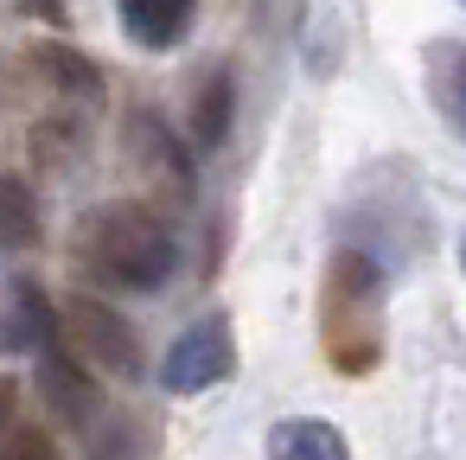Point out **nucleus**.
<instances>
[{"label":"nucleus","mask_w":466,"mask_h":460,"mask_svg":"<svg viewBox=\"0 0 466 460\" xmlns=\"http://www.w3.org/2000/svg\"><path fill=\"white\" fill-rule=\"evenodd\" d=\"M230 71H211L205 84H198V97H192V141L198 148H218L224 135H230Z\"/></svg>","instance_id":"obj_13"},{"label":"nucleus","mask_w":466,"mask_h":460,"mask_svg":"<svg viewBox=\"0 0 466 460\" xmlns=\"http://www.w3.org/2000/svg\"><path fill=\"white\" fill-rule=\"evenodd\" d=\"M268 460H351L345 434L319 415H288L268 428Z\"/></svg>","instance_id":"obj_8"},{"label":"nucleus","mask_w":466,"mask_h":460,"mask_svg":"<svg viewBox=\"0 0 466 460\" xmlns=\"http://www.w3.org/2000/svg\"><path fill=\"white\" fill-rule=\"evenodd\" d=\"M65 332H71V352H77L90 371H103V377L135 383L141 364H147L135 326H128L109 301H96V294H71V301H65Z\"/></svg>","instance_id":"obj_3"},{"label":"nucleus","mask_w":466,"mask_h":460,"mask_svg":"<svg viewBox=\"0 0 466 460\" xmlns=\"http://www.w3.org/2000/svg\"><path fill=\"white\" fill-rule=\"evenodd\" d=\"M39 358V396H46V409H52V422H65V428H96V415H103V383H96V371L71 352V345H39L33 352Z\"/></svg>","instance_id":"obj_5"},{"label":"nucleus","mask_w":466,"mask_h":460,"mask_svg":"<svg viewBox=\"0 0 466 460\" xmlns=\"http://www.w3.org/2000/svg\"><path fill=\"white\" fill-rule=\"evenodd\" d=\"M460 262H466V237H460Z\"/></svg>","instance_id":"obj_17"},{"label":"nucleus","mask_w":466,"mask_h":460,"mask_svg":"<svg viewBox=\"0 0 466 460\" xmlns=\"http://www.w3.org/2000/svg\"><path fill=\"white\" fill-rule=\"evenodd\" d=\"M71 256L103 275L109 288H160L173 269H179V237L173 224L154 211V205H135V199H116V205H96L77 218L71 230Z\"/></svg>","instance_id":"obj_1"},{"label":"nucleus","mask_w":466,"mask_h":460,"mask_svg":"<svg viewBox=\"0 0 466 460\" xmlns=\"http://www.w3.org/2000/svg\"><path fill=\"white\" fill-rule=\"evenodd\" d=\"M33 65H39V77H46L52 90H65V97H77V103H96V97H103V71H96L84 52H71V46H39Z\"/></svg>","instance_id":"obj_10"},{"label":"nucleus","mask_w":466,"mask_h":460,"mask_svg":"<svg viewBox=\"0 0 466 460\" xmlns=\"http://www.w3.org/2000/svg\"><path fill=\"white\" fill-rule=\"evenodd\" d=\"M128 141H135V154L147 160V173H167V179H173V192H192V154L173 141V128H167L160 116H147V109H141V116L128 122Z\"/></svg>","instance_id":"obj_9"},{"label":"nucleus","mask_w":466,"mask_h":460,"mask_svg":"<svg viewBox=\"0 0 466 460\" xmlns=\"http://www.w3.org/2000/svg\"><path fill=\"white\" fill-rule=\"evenodd\" d=\"M434 58H441L434 65V97L453 116V128H466V46H441Z\"/></svg>","instance_id":"obj_14"},{"label":"nucleus","mask_w":466,"mask_h":460,"mask_svg":"<svg viewBox=\"0 0 466 460\" xmlns=\"http://www.w3.org/2000/svg\"><path fill=\"white\" fill-rule=\"evenodd\" d=\"M58 339V320H52V301L33 288V281H14L7 288V307H0V345L7 352H39Z\"/></svg>","instance_id":"obj_6"},{"label":"nucleus","mask_w":466,"mask_h":460,"mask_svg":"<svg viewBox=\"0 0 466 460\" xmlns=\"http://www.w3.org/2000/svg\"><path fill=\"white\" fill-rule=\"evenodd\" d=\"M84 135H90L84 116H71V109H65V116H46V122L33 128V160H39L46 173H71L77 154H84Z\"/></svg>","instance_id":"obj_12"},{"label":"nucleus","mask_w":466,"mask_h":460,"mask_svg":"<svg viewBox=\"0 0 466 460\" xmlns=\"http://www.w3.org/2000/svg\"><path fill=\"white\" fill-rule=\"evenodd\" d=\"M0 460H58V441H52L46 428H7Z\"/></svg>","instance_id":"obj_15"},{"label":"nucleus","mask_w":466,"mask_h":460,"mask_svg":"<svg viewBox=\"0 0 466 460\" xmlns=\"http://www.w3.org/2000/svg\"><path fill=\"white\" fill-rule=\"evenodd\" d=\"M230 371H237V339H230V320L211 313V320H198L192 332L173 339V352H167V364H160V383H167L173 396H198V390L224 383Z\"/></svg>","instance_id":"obj_4"},{"label":"nucleus","mask_w":466,"mask_h":460,"mask_svg":"<svg viewBox=\"0 0 466 460\" xmlns=\"http://www.w3.org/2000/svg\"><path fill=\"white\" fill-rule=\"evenodd\" d=\"M192 14H198V0H122V33L147 52H167L186 39Z\"/></svg>","instance_id":"obj_7"},{"label":"nucleus","mask_w":466,"mask_h":460,"mask_svg":"<svg viewBox=\"0 0 466 460\" xmlns=\"http://www.w3.org/2000/svg\"><path fill=\"white\" fill-rule=\"evenodd\" d=\"M319 339L345 377H364L383 352V275L370 256L339 250L319 288Z\"/></svg>","instance_id":"obj_2"},{"label":"nucleus","mask_w":466,"mask_h":460,"mask_svg":"<svg viewBox=\"0 0 466 460\" xmlns=\"http://www.w3.org/2000/svg\"><path fill=\"white\" fill-rule=\"evenodd\" d=\"M33 243H39V199H33L26 179L0 173V250L20 256V250H33Z\"/></svg>","instance_id":"obj_11"},{"label":"nucleus","mask_w":466,"mask_h":460,"mask_svg":"<svg viewBox=\"0 0 466 460\" xmlns=\"http://www.w3.org/2000/svg\"><path fill=\"white\" fill-rule=\"evenodd\" d=\"M7 422H14V383L0 377V428H7Z\"/></svg>","instance_id":"obj_16"}]
</instances>
